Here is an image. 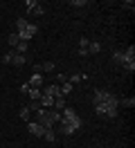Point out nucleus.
Instances as JSON below:
<instances>
[{
	"instance_id": "1",
	"label": "nucleus",
	"mask_w": 135,
	"mask_h": 148,
	"mask_svg": "<svg viewBox=\"0 0 135 148\" xmlns=\"http://www.w3.org/2000/svg\"><path fill=\"white\" fill-rule=\"evenodd\" d=\"M36 32H38V27H36L34 23H27V20H23V18L16 20V34H18V38H20V40L29 43V40L36 36Z\"/></svg>"
},
{
	"instance_id": "2",
	"label": "nucleus",
	"mask_w": 135,
	"mask_h": 148,
	"mask_svg": "<svg viewBox=\"0 0 135 148\" xmlns=\"http://www.w3.org/2000/svg\"><path fill=\"white\" fill-rule=\"evenodd\" d=\"M113 63H115L117 67H122L124 72H128V74H133V72H135V61L126 58L124 49H115V52H113Z\"/></svg>"
},
{
	"instance_id": "3",
	"label": "nucleus",
	"mask_w": 135,
	"mask_h": 148,
	"mask_svg": "<svg viewBox=\"0 0 135 148\" xmlns=\"http://www.w3.org/2000/svg\"><path fill=\"white\" fill-rule=\"evenodd\" d=\"M61 119L68 121V123H72L77 130H81V126H83V119H81L79 114H77V110H74V108H70V106L61 110Z\"/></svg>"
},
{
	"instance_id": "4",
	"label": "nucleus",
	"mask_w": 135,
	"mask_h": 148,
	"mask_svg": "<svg viewBox=\"0 0 135 148\" xmlns=\"http://www.w3.org/2000/svg\"><path fill=\"white\" fill-rule=\"evenodd\" d=\"M25 9H27V14H32V16H43L45 14V7L41 2H36V0H25Z\"/></svg>"
},
{
	"instance_id": "5",
	"label": "nucleus",
	"mask_w": 135,
	"mask_h": 148,
	"mask_svg": "<svg viewBox=\"0 0 135 148\" xmlns=\"http://www.w3.org/2000/svg\"><path fill=\"white\" fill-rule=\"evenodd\" d=\"M27 130H29V135H32V137H41V139H43L45 128L41 126V123H36V121H29V123H27Z\"/></svg>"
},
{
	"instance_id": "6",
	"label": "nucleus",
	"mask_w": 135,
	"mask_h": 148,
	"mask_svg": "<svg viewBox=\"0 0 135 148\" xmlns=\"http://www.w3.org/2000/svg\"><path fill=\"white\" fill-rule=\"evenodd\" d=\"M41 92L47 94V97H52V99H59V97H61V85H59V83H52V85H47V88H43Z\"/></svg>"
},
{
	"instance_id": "7",
	"label": "nucleus",
	"mask_w": 135,
	"mask_h": 148,
	"mask_svg": "<svg viewBox=\"0 0 135 148\" xmlns=\"http://www.w3.org/2000/svg\"><path fill=\"white\" fill-rule=\"evenodd\" d=\"M27 85H29V88H36V90H41V85H43V76L34 72L29 79H27Z\"/></svg>"
},
{
	"instance_id": "8",
	"label": "nucleus",
	"mask_w": 135,
	"mask_h": 148,
	"mask_svg": "<svg viewBox=\"0 0 135 148\" xmlns=\"http://www.w3.org/2000/svg\"><path fill=\"white\" fill-rule=\"evenodd\" d=\"M38 70H41V74L43 72H54L56 65H54V61H45V63H38Z\"/></svg>"
},
{
	"instance_id": "9",
	"label": "nucleus",
	"mask_w": 135,
	"mask_h": 148,
	"mask_svg": "<svg viewBox=\"0 0 135 148\" xmlns=\"http://www.w3.org/2000/svg\"><path fill=\"white\" fill-rule=\"evenodd\" d=\"M25 63H27L25 54H16V52H14V58H11V65H16V67H23Z\"/></svg>"
},
{
	"instance_id": "10",
	"label": "nucleus",
	"mask_w": 135,
	"mask_h": 148,
	"mask_svg": "<svg viewBox=\"0 0 135 148\" xmlns=\"http://www.w3.org/2000/svg\"><path fill=\"white\" fill-rule=\"evenodd\" d=\"M43 139H45V141H50V144H54V141H56V130H54V128H45Z\"/></svg>"
},
{
	"instance_id": "11",
	"label": "nucleus",
	"mask_w": 135,
	"mask_h": 148,
	"mask_svg": "<svg viewBox=\"0 0 135 148\" xmlns=\"http://www.w3.org/2000/svg\"><path fill=\"white\" fill-rule=\"evenodd\" d=\"M104 47H101V43L99 40H90V45H88V54H99Z\"/></svg>"
},
{
	"instance_id": "12",
	"label": "nucleus",
	"mask_w": 135,
	"mask_h": 148,
	"mask_svg": "<svg viewBox=\"0 0 135 148\" xmlns=\"http://www.w3.org/2000/svg\"><path fill=\"white\" fill-rule=\"evenodd\" d=\"M117 103H119V108H133L135 99L133 97H124V99H117Z\"/></svg>"
},
{
	"instance_id": "13",
	"label": "nucleus",
	"mask_w": 135,
	"mask_h": 148,
	"mask_svg": "<svg viewBox=\"0 0 135 148\" xmlns=\"http://www.w3.org/2000/svg\"><path fill=\"white\" fill-rule=\"evenodd\" d=\"M56 112H61L63 108H68V103H65V97H59V99H54V106H52Z\"/></svg>"
},
{
	"instance_id": "14",
	"label": "nucleus",
	"mask_w": 135,
	"mask_h": 148,
	"mask_svg": "<svg viewBox=\"0 0 135 148\" xmlns=\"http://www.w3.org/2000/svg\"><path fill=\"white\" fill-rule=\"evenodd\" d=\"M38 101H41V106H43V108H47V110L54 106V99H52V97H47V94H41V99H38Z\"/></svg>"
},
{
	"instance_id": "15",
	"label": "nucleus",
	"mask_w": 135,
	"mask_h": 148,
	"mask_svg": "<svg viewBox=\"0 0 135 148\" xmlns=\"http://www.w3.org/2000/svg\"><path fill=\"white\" fill-rule=\"evenodd\" d=\"M27 49H29V43H25V40H20V43L14 47V52H16V54H27Z\"/></svg>"
},
{
	"instance_id": "16",
	"label": "nucleus",
	"mask_w": 135,
	"mask_h": 148,
	"mask_svg": "<svg viewBox=\"0 0 135 148\" xmlns=\"http://www.w3.org/2000/svg\"><path fill=\"white\" fill-rule=\"evenodd\" d=\"M20 119L25 121V123H29V121H32V110H29V108H20Z\"/></svg>"
},
{
	"instance_id": "17",
	"label": "nucleus",
	"mask_w": 135,
	"mask_h": 148,
	"mask_svg": "<svg viewBox=\"0 0 135 148\" xmlns=\"http://www.w3.org/2000/svg\"><path fill=\"white\" fill-rule=\"evenodd\" d=\"M41 90H36V88H29V90H27V97H29V99H32V101H38V99H41Z\"/></svg>"
},
{
	"instance_id": "18",
	"label": "nucleus",
	"mask_w": 135,
	"mask_h": 148,
	"mask_svg": "<svg viewBox=\"0 0 135 148\" xmlns=\"http://www.w3.org/2000/svg\"><path fill=\"white\" fill-rule=\"evenodd\" d=\"M7 43H9V47H11V49H14V47H16L18 43H20V38H18V34H16V32H11V34H9Z\"/></svg>"
},
{
	"instance_id": "19",
	"label": "nucleus",
	"mask_w": 135,
	"mask_h": 148,
	"mask_svg": "<svg viewBox=\"0 0 135 148\" xmlns=\"http://www.w3.org/2000/svg\"><path fill=\"white\" fill-rule=\"evenodd\" d=\"M72 90H74V85H72V83H61V97H68Z\"/></svg>"
},
{
	"instance_id": "20",
	"label": "nucleus",
	"mask_w": 135,
	"mask_h": 148,
	"mask_svg": "<svg viewBox=\"0 0 135 148\" xmlns=\"http://www.w3.org/2000/svg\"><path fill=\"white\" fill-rule=\"evenodd\" d=\"M70 5L74 7V9H83V7L88 5V0H70Z\"/></svg>"
},
{
	"instance_id": "21",
	"label": "nucleus",
	"mask_w": 135,
	"mask_h": 148,
	"mask_svg": "<svg viewBox=\"0 0 135 148\" xmlns=\"http://www.w3.org/2000/svg\"><path fill=\"white\" fill-rule=\"evenodd\" d=\"M27 108H29V110H32V114H34V112H38L43 106H41V101H29V106H27Z\"/></svg>"
},
{
	"instance_id": "22",
	"label": "nucleus",
	"mask_w": 135,
	"mask_h": 148,
	"mask_svg": "<svg viewBox=\"0 0 135 148\" xmlns=\"http://www.w3.org/2000/svg\"><path fill=\"white\" fill-rule=\"evenodd\" d=\"M11 58H14V49H9L7 54L2 56V63H5V65H11Z\"/></svg>"
},
{
	"instance_id": "23",
	"label": "nucleus",
	"mask_w": 135,
	"mask_h": 148,
	"mask_svg": "<svg viewBox=\"0 0 135 148\" xmlns=\"http://www.w3.org/2000/svg\"><path fill=\"white\" fill-rule=\"evenodd\" d=\"M90 45V38H79V49H88Z\"/></svg>"
},
{
	"instance_id": "24",
	"label": "nucleus",
	"mask_w": 135,
	"mask_h": 148,
	"mask_svg": "<svg viewBox=\"0 0 135 148\" xmlns=\"http://www.w3.org/2000/svg\"><path fill=\"white\" fill-rule=\"evenodd\" d=\"M122 7H124V9H131V11H133L135 2H133V0H124V2H122Z\"/></svg>"
},
{
	"instance_id": "25",
	"label": "nucleus",
	"mask_w": 135,
	"mask_h": 148,
	"mask_svg": "<svg viewBox=\"0 0 135 148\" xmlns=\"http://www.w3.org/2000/svg\"><path fill=\"white\" fill-rule=\"evenodd\" d=\"M56 83H68V74H59V79H56Z\"/></svg>"
},
{
	"instance_id": "26",
	"label": "nucleus",
	"mask_w": 135,
	"mask_h": 148,
	"mask_svg": "<svg viewBox=\"0 0 135 148\" xmlns=\"http://www.w3.org/2000/svg\"><path fill=\"white\" fill-rule=\"evenodd\" d=\"M27 90H29V85H27V81H25V83L20 85V92H23V94H27Z\"/></svg>"
}]
</instances>
